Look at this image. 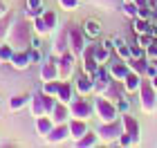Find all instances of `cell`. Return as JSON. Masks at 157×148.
<instances>
[{
  "label": "cell",
  "instance_id": "277c9868",
  "mask_svg": "<svg viewBox=\"0 0 157 148\" xmlns=\"http://www.w3.org/2000/svg\"><path fill=\"white\" fill-rule=\"evenodd\" d=\"M67 105H70V117H74V119H90L94 115V103L88 101L83 94L78 99H72Z\"/></svg>",
  "mask_w": 157,
  "mask_h": 148
},
{
  "label": "cell",
  "instance_id": "8992f818",
  "mask_svg": "<svg viewBox=\"0 0 157 148\" xmlns=\"http://www.w3.org/2000/svg\"><path fill=\"white\" fill-rule=\"evenodd\" d=\"M97 67H99V61L94 56V45L88 43L83 47V52H81V70H83V72H88V74H94Z\"/></svg>",
  "mask_w": 157,
  "mask_h": 148
},
{
  "label": "cell",
  "instance_id": "d4e9b609",
  "mask_svg": "<svg viewBox=\"0 0 157 148\" xmlns=\"http://www.w3.org/2000/svg\"><path fill=\"white\" fill-rule=\"evenodd\" d=\"M115 103H117V110H119V115H126V112H130V105H132V101L128 99V94L119 97Z\"/></svg>",
  "mask_w": 157,
  "mask_h": 148
},
{
  "label": "cell",
  "instance_id": "7a4b0ae2",
  "mask_svg": "<svg viewBox=\"0 0 157 148\" xmlns=\"http://www.w3.org/2000/svg\"><path fill=\"white\" fill-rule=\"evenodd\" d=\"M121 132H124L121 117L112 119V121H101V123L97 126V135H99V139H101V142H108V144L117 142V139L121 137Z\"/></svg>",
  "mask_w": 157,
  "mask_h": 148
},
{
  "label": "cell",
  "instance_id": "4dcf8cb0",
  "mask_svg": "<svg viewBox=\"0 0 157 148\" xmlns=\"http://www.w3.org/2000/svg\"><path fill=\"white\" fill-rule=\"evenodd\" d=\"M146 56H148L151 61L157 59V38H153V40H151V45L146 47Z\"/></svg>",
  "mask_w": 157,
  "mask_h": 148
},
{
  "label": "cell",
  "instance_id": "ac0fdd59",
  "mask_svg": "<svg viewBox=\"0 0 157 148\" xmlns=\"http://www.w3.org/2000/svg\"><path fill=\"white\" fill-rule=\"evenodd\" d=\"M67 115H70V105H67V103L59 101V103L54 105L52 117H54V121H56V123H65V121H67Z\"/></svg>",
  "mask_w": 157,
  "mask_h": 148
},
{
  "label": "cell",
  "instance_id": "60d3db41",
  "mask_svg": "<svg viewBox=\"0 0 157 148\" xmlns=\"http://www.w3.org/2000/svg\"><path fill=\"white\" fill-rule=\"evenodd\" d=\"M153 65H155V67H157V59H153Z\"/></svg>",
  "mask_w": 157,
  "mask_h": 148
},
{
  "label": "cell",
  "instance_id": "cb8c5ba5",
  "mask_svg": "<svg viewBox=\"0 0 157 148\" xmlns=\"http://www.w3.org/2000/svg\"><path fill=\"white\" fill-rule=\"evenodd\" d=\"M11 61H13V65H16V67H20V70H23V67H27V65H29V54H27V52H20V54H13L11 56Z\"/></svg>",
  "mask_w": 157,
  "mask_h": 148
},
{
  "label": "cell",
  "instance_id": "6da1fadb",
  "mask_svg": "<svg viewBox=\"0 0 157 148\" xmlns=\"http://www.w3.org/2000/svg\"><path fill=\"white\" fill-rule=\"evenodd\" d=\"M94 115L99 117V121H112V119L119 117V110H117V103L112 101L110 97H103V94H97L94 101Z\"/></svg>",
  "mask_w": 157,
  "mask_h": 148
},
{
  "label": "cell",
  "instance_id": "ba28073f",
  "mask_svg": "<svg viewBox=\"0 0 157 148\" xmlns=\"http://www.w3.org/2000/svg\"><path fill=\"white\" fill-rule=\"evenodd\" d=\"M121 117V123H124V132H128L132 139H135V144L139 142V132H141V128H139V119L137 117H132L130 112H126V115H119Z\"/></svg>",
  "mask_w": 157,
  "mask_h": 148
},
{
  "label": "cell",
  "instance_id": "e575fe53",
  "mask_svg": "<svg viewBox=\"0 0 157 148\" xmlns=\"http://www.w3.org/2000/svg\"><path fill=\"white\" fill-rule=\"evenodd\" d=\"M157 74V67L153 65V61L148 63V67H146V72H144V79H153V76Z\"/></svg>",
  "mask_w": 157,
  "mask_h": 148
},
{
  "label": "cell",
  "instance_id": "44dd1931",
  "mask_svg": "<svg viewBox=\"0 0 157 148\" xmlns=\"http://www.w3.org/2000/svg\"><path fill=\"white\" fill-rule=\"evenodd\" d=\"M148 63H151V59H148V56H144V59H135V56H130V59H128V65H130V70H132V72H139L141 76H144Z\"/></svg>",
  "mask_w": 157,
  "mask_h": 148
},
{
  "label": "cell",
  "instance_id": "1f68e13d",
  "mask_svg": "<svg viewBox=\"0 0 157 148\" xmlns=\"http://www.w3.org/2000/svg\"><path fill=\"white\" fill-rule=\"evenodd\" d=\"M63 9H67V11H72V9H78V2L81 0H59Z\"/></svg>",
  "mask_w": 157,
  "mask_h": 148
},
{
  "label": "cell",
  "instance_id": "74e56055",
  "mask_svg": "<svg viewBox=\"0 0 157 148\" xmlns=\"http://www.w3.org/2000/svg\"><path fill=\"white\" fill-rule=\"evenodd\" d=\"M25 99H27V97H16V101H11V105H16V108H18V105L25 103Z\"/></svg>",
  "mask_w": 157,
  "mask_h": 148
},
{
  "label": "cell",
  "instance_id": "7402d4cb",
  "mask_svg": "<svg viewBox=\"0 0 157 148\" xmlns=\"http://www.w3.org/2000/svg\"><path fill=\"white\" fill-rule=\"evenodd\" d=\"M121 11H124V16H128V18H135L139 13L137 5H135L132 0H124V2H121Z\"/></svg>",
  "mask_w": 157,
  "mask_h": 148
},
{
  "label": "cell",
  "instance_id": "f35d334b",
  "mask_svg": "<svg viewBox=\"0 0 157 148\" xmlns=\"http://www.w3.org/2000/svg\"><path fill=\"white\" fill-rule=\"evenodd\" d=\"M29 43H32V47H40V38H32Z\"/></svg>",
  "mask_w": 157,
  "mask_h": 148
},
{
  "label": "cell",
  "instance_id": "d6986e66",
  "mask_svg": "<svg viewBox=\"0 0 157 148\" xmlns=\"http://www.w3.org/2000/svg\"><path fill=\"white\" fill-rule=\"evenodd\" d=\"M112 52H115V49L108 47L105 43H97V45H94V56H97L99 63H108V61L112 59Z\"/></svg>",
  "mask_w": 157,
  "mask_h": 148
},
{
  "label": "cell",
  "instance_id": "8fae6325",
  "mask_svg": "<svg viewBox=\"0 0 157 148\" xmlns=\"http://www.w3.org/2000/svg\"><path fill=\"white\" fill-rule=\"evenodd\" d=\"M72 70H74V52H63L59 59V76L65 81L72 74Z\"/></svg>",
  "mask_w": 157,
  "mask_h": 148
},
{
  "label": "cell",
  "instance_id": "2e32d148",
  "mask_svg": "<svg viewBox=\"0 0 157 148\" xmlns=\"http://www.w3.org/2000/svg\"><path fill=\"white\" fill-rule=\"evenodd\" d=\"M59 76V61L47 59V63H43V79L45 81H56Z\"/></svg>",
  "mask_w": 157,
  "mask_h": 148
},
{
  "label": "cell",
  "instance_id": "5b68a950",
  "mask_svg": "<svg viewBox=\"0 0 157 148\" xmlns=\"http://www.w3.org/2000/svg\"><path fill=\"white\" fill-rule=\"evenodd\" d=\"M67 38H70V47H72L74 54H81L83 47L88 45V43H85V40H88V36L83 34V27H76V25L67 27Z\"/></svg>",
  "mask_w": 157,
  "mask_h": 148
},
{
  "label": "cell",
  "instance_id": "f1b7e54d",
  "mask_svg": "<svg viewBox=\"0 0 157 148\" xmlns=\"http://www.w3.org/2000/svg\"><path fill=\"white\" fill-rule=\"evenodd\" d=\"M34 25H36V32L38 34H45V32H49V27L45 25V20H43V16L38 13V16H34Z\"/></svg>",
  "mask_w": 157,
  "mask_h": 148
},
{
  "label": "cell",
  "instance_id": "83f0119b",
  "mask_svg": "<svg viewBox=\"0 0 157 148\" xmlns=\"http://www.w3.org/2000/svg\"><path fill=\"white\" fill-rule=\"evenodd\" d=\"M40 16H43V20H45V25L49 27V32H52V29H54V25H56V13H54V11H45V9H43Z\"/></svg>",
  "mask_w": 157,
  "mask_h": 148
},
{
  "label": "cell",
  "instance_id": "7c38bea8",
  "mask_svg": "<svg viewBox=\"0 0 157 148\" xmlns=\"http://www.w3.org/2000/svg\"><path fill=\"white\" fill-rule=\"evenodd\" d=\"M67 126H70V135H72L74 139H81L85 132L90 130V126H88V119H70L67 121Z\"/></svg>",
  "mask_w": 157,
  "mask_h": 148
},
{
  "label": "cell",
  "instance_id": "603a6c76",
  "mask_svg": "<svg viewBox=\"0 0 157 148\" xmlns=\"http://www.w3.org/2000/svg\"><path fill=\"white\" fill-rule=\"evenodd\" d=\"M54 128V119L49 117H38V132L40 135H49V130Z\"/></svg>",
  "mask_w": 157,
  "mask_h": 148
},
{
  "label": "cell",
  "instance_id": "4fadbf2b",
  "mask_svg": "<svg viewBox=\"0 0 157 148\" xmlns=\"http://www.w3.org/2000/svg\"><path fill=\"white\" fill-rule=\"evenodd\" d=\"M47 137H49V142H52V144H61V142H65L67 137H72V135H70V126H67V121H65V123H59L56 128H52Z\"/></svg>",
  "mask_w": 157,
  "mask_h": 148
},
{
  "label": "cell",
  "instance_id": "4316f807",
  "mask_svg": "<svg viewBox=\"0 0 157 148\" xmlns=\"http://www.w3.org/2000/svg\"><path fill=\"white\" fill-rule=\"evenodd\" d=\"M153 38H155V36H153L151 32H146V34H135V43H137V45H141V47H148Z\"/></svg>",
  "mask_w": 157,
  "mask_h": 148
},
{
  "label": "cell",
  "instance_id": "d590c367",
  "mask_svg": "<svg viewBox=\"0 0 157 148\" xmlns=\"http://www.w3.org/2000/svg\"><path fill=\"white\" fill-rule=\"evenodd\" d=\"M126 40H124V36H112V49L115 47H119V45H124Z\"/></svg>",
  "mask_w": 157,
  "mask_h": 148
},
{
  "label": "cell",
  "instance_id": "ffe728a7",
  "mask_svg": "<svg viewBox=\"0 0 157 148\" xmlns=\"http://www.w3.org/2000/svg\"><path fill=\"white\" fill-rule=\"evenodd\" d=\"M130 25H132V32H135V34H146V32H151V29H153V25L148 23L146 18H141V16L130 18Z\"/></svg>",
  "mask_w": 157,
  "mask_h": 148
},
{
  "label": "cell",
  "instance_id": "30bf717a",
  "mask_svg": "<svg viewBox=\"0 0 157 148\" xmlns=\"http://www.w3.org/2000/svg\"><path fill=\"white\" fill-rule=\"evenodd\" d=\"M141 81H144V76H141L139 72H128L126 76H124V90H126V94H137L139 92V85H141Z\"/></svg>",
  "mask_w": 157,
  "mask_h": 148
},
{
  "label": "cell",
  "instance_id": "484cf974",
  "mask_svg": "<svg viewBox=\"0 0 157 148\" xmlns=\"http://www.w3.org/2000/svg\"><path fill=\"white\" fill-rule=\"evenodd\" d=\"M115 56H117V59H124V61H128V59H130V45H128V43H124V45H119V47H115Z\"/></svg>",
  "mask_w": 157,
  "mask_h": 148
},
{
  "label": "cell",
  "instance_id": "ab89813d",
  "mask_svg": "<svg viewBox=\"0 0 157 148\" xmlns=\"http://www.w3.org/2000/svg\"><path fill=\"white\" fill-rule=\"evenodd\" d=\"M148 81H151V83H153V88H155V90H157V74H155V76H153V79H148Z\"/></svg>",
  "mask_w": 157,
  "mask_h": 148
},
{
  "label": "cell",
  "instance_id": "f546056e",
  "mask_svg": "<svg viewBox=\"0 0 157 148\" xmlns=\"http://www.w3.org/2000/svg\"><path fill=\"white\" fill-rule=\"evenodd\" d=\"M130 54L135 56V59H144V56H146V47H141V45H137V43H132V45H130Z\"/></svg>",
  "mask_w": 157,
  "mask_h": 148
},
{
  "label": "cell",
  "instance_id": "836d02e7",
  "mask_svg": "<svg viewBox=\"0 0 157 148\" xmlns=\"http://www.w3.org/2000/svg\"><path fill=\"white\" fill-rule=\"evenodd\" d=\"M117 144H119V146H132V144H135V139L128 135V132H121V137L117 139Z\"/></svg>",
  "mask_w": 157,
  "mask_h": 148
},
{
  "label": "cell",
  "instance_id": "3957f363",
  "mask_svg": "<svg viewBox=\"0 0 157 148\" xmlns=\"http://www.w3.org/2000/svg\"><path fill=\"white\" fill-rule=\"evenodd\" d=\"M139 103H141V110L144 112H155L157 110V90L153 88V83L148 81V79H144L141 81V85H139Z\"/></svg>",
  "mask_w": 157,
  "mask_h": 148
},
{
  "label": "cell",
  "instance_id": "9c48e42d",
  "mask_svg": "<svg viewBox=\"0 0 157 148\" xmlns=\"http://www.w3.org/2000/svg\"><path fill=\"white\" fill-rule=\"evenodd\" d=\"M108 67H110V74L115 81H124V76L130 72V65H128V61L124 59H115V61H108Z\"/></svg>",
  "mask_w": 157,
  "mask_h": 148
},
{
  "label": "cell",
  "instance_id": "5bb4252c",
  "mask_svg": "<svg viewBox=\"0 0 157 148\" xmlns=\"http://www.w3.org/2000/svg\"><path fill=\"white\" fill-rule=\"evenodd\" d=\"M83 34L88 36L90 40H94V38H99L101 36V23H99L97 18H88V20H83Z\"/></svg>",
  "mask_w": 157,
  "mask_h": 148
},
{
  "label": "cell",
  "instance_id": "8d00e7d4",
  "mask_svg": "<svg viewBox=\"0 0 157 148\" xmlns=\"http://www.w3.org/2000/svg\"><path fill=\"white\" fill-rule=\"evenodd\" d=\"M11 56H13V54H11L9 47H2V49H0V59H11Z\"/></svg>",
  "mask_w": 157,
  "mask_h": 148
},
{
  "label": "cell",
  "instance_id": "9a60e30c",
  "mask_svg": "<svg viewBox=\"0 0 157 148\" xmlns=\"http://www.w3.org/2000/svg\"><path fill=\"white\" fill-rule=\"evenodd\" d=\"M56 99L63 103H70L74 99V83H70V81H61V85H59V92H56Z\"/></svg>",
  "mask_w": 157,
  "mask_h": 148
},
{
  "label": "cell",
  "instance_id": "e0dca14e",
  "mask_svg": "<svg viewBox=\"0 0 157 148\" xmlns=\"http://www.w3.org/2000/svg\"><path fill=\"white\" fill-rule=\"evenodd\" d=\"M99 135H97V130H88L81 139H76V146L78 148H92V146H99Z\"/></svg>",
  "mask_w": 157,
  "mask_h": 148
},
{
  "label": "cell",
  "instance_id": "d6a6232c",
  "mask_svg": "<svg viewBox=\"0 0 157 148\" xmlns=\"http://www.w3.org/2000/svg\"><path fill=\"white\" fill-rule=\"evenodd\" d=\"M27 54H29V61L32 63H40V47H29V49H27Z\"/></svg>",
  "mask_w": 157,
  "mask_h": 148
},
{
  "label": "cell",
  "instance_id": "52a82bcc",
  "mask_svg": "<svg viewBox=\"0 0 157 148\" xmlns=\"http://www.w3.org/2000/svg\"><path fill=\"white\" fill-rule=\"evenodd\" d=\"M74 90L78 94H83V97L85 94H94V76L81 70V74L74 79Z\"/></svg>",
  "mask_w": 157,
  "mask_h": 148
}]
</instances>
